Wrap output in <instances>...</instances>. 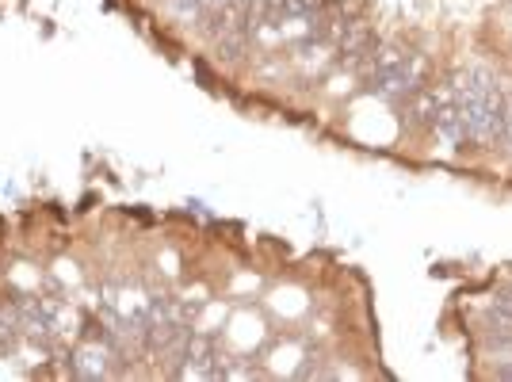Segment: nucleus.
<instances>
[{
  "mask_svg": "<svg viewBox=\"0 0 512 382\" xmlns=\"http://www.w3.org/2000/svg\"><path fill=\"white\" fill-rule=\"evenodd\" d=\"M69 375L73 379H111L119 375L115 367V344L111 340H81L69 356Z\"/></svg>",
  "mask_w": 512,
  "mask_h": 382,
  "instance_id": "nucleus-1",
  "label": "nucleus"
},
{
  "mask_svg": "<svg viewBox=\"0 0 512 382\" xmlns=\"http://www.w3.org/2000/svg\"><path fill=\"white\" fill-rule=\"evenodd\" d=\"M161 12L176 23H199L203 12H207V0H157Z\"/></svg>",
  "mask_w": 512,
  "mask_h": 382,
  "instance_id": "nucleus-2",
  "label": "nucleus"
},
{
  "mask_svg": "<svg viewBox=\"0 0 512 382\" xmlns=\"http://www.w3.org/2000/svg\"><path fill=\"white\" fill-rule=\"evenodd\" d=\"M321 12V0H279L276 20H314Z\"/></svg>",
  "mask_w": 512,
  "mask_h": 382,
  "instance_id": "nucleus-3",
  "label": "nucleus"
},
{
  "mask_svg": "<svg viewBox=\"0 0 512 382\" xmlns=\"http://www.w3.org/2000/svg\"><path fill=\"white\" fill-rule=\"evenodd\" d=\"M490 360H493V367H497V363H512V333L490 340Z\"/></svg>",
  "mask_w": 512,
  "mask_h": 382,
  "instance_id": "nucleus-4",
  "label": "nucleus"
},
{
  "mask_svg": "<svg viewBox=\"0 0 512 382\" xmlns=\"http://www.w3.org/2000/svg\"><path fill=\"white\" fill-rule=\"evenodd\" d=\"M490 310H493V314H501V318L512 321V291H501V295H493Z\"/></svg>",
  "mask_w": 512,
  "mask_h": 382,
  "instance_id": "nucleus-5",
  "label": "nucleus"
},
{
  "mask_svg": "<svg viewBox=\"0 0 512 382\" xmlns=\"http://www.w3.org/2000/svg\"><path fill=\"white\" fill-rule=\"evenodd\" d=\"M493 375H497V379H512V363H497Z\"/></svg>",
  "mask_w": 512,
  "mask_h": 382,
  "instance_id": "nucleus-6",
  "label": "nucleus"
},
{
  "mask_svg": "<svg viewBox=\"0 0 512 382\" xmlns=\"http://www.w3.org/2000/svg\"><path fill=\"white\" fill-rule=\"evenodd\" d=\"M501 138H505V146L512 149V107H509V119H505V130H501Z\"/></svg>",
  "mask_w": 512,
  "mask_h": 382,
  "instance_id": "nucleus-7",
  "label": "nucleus"
}]
</instances>
